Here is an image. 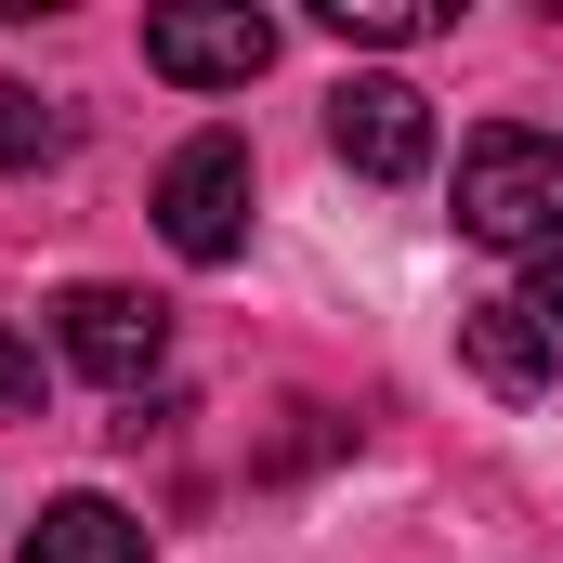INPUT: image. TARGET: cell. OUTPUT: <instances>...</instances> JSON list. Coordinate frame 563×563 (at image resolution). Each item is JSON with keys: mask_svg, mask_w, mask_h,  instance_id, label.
<instances>
[{"mask_svg": "<svg viewBox=\"0 0 563 563\" xmlns=\"http://www.w3.org/2000/svg\"><path fill=\"white\" fill-rule=\"evenodd\" d=\"M459 236L472 250H563V144L525 132V119H498V132L459 144Z\"/></svg>", "mask_w": 563, "mask_h": 563, "instance_id": "6da1fadb", "label": "cell"}, {"mask_svg": "<svg viewBox=\"0 0 563 563\" xmlns=\"http://www.w3.org/2000/svg\"><path fill=\"white\" fill-rule=\"evenodd\" d=\"M157 236H170L184 263H236V250H250V144L236 132H197L157 170Z\"/></svg>", "mask_w": 563, "mask_h": 563, "instance_id": "7a4b0ae2", "label": "cell"}, {"mask_svg": "<svg viewBox=\"0 0 563 563\" xmlns=\"http://www.w3.org/2000/svg\"><path fill=\"white\" fill-rule=\"evenodd\" d=\"M144 66L184 79V92H250L276 66V13L250 0H184V13H144Z\"/></svg>", "mask_w": 563, "mask_h": 563, "instance_id": "3957f363", "label": "cell"}, {"mask_svg": "<svg viewBox=\"0 0 563 563\" xmlns=\"http://www.w3.org/2000/svg\"><path fill=\"white\" fill-rule=\"evenodd\" d=\"M53 341H66V367H79V380L144 394V380H157V354H170V301L92 276V288H66V301H53Z\"/></svg>", "mask_w": 563, "mask_h": 563, "instance_id": "277c9868", "label": "cell"}, {"mask_svg": "<svg viewBox=\"0 0 563 563\" xmlns=\"http://www.w3.org/2000/svg\"><path fill=\"white\" fill-rule=\"evenodd\" d=\"M328 144H341L367 184H420L432 170V92L420 79H341V92H328Z\"/></svg>", "mask_w": 563, "mask_h": 563, "instance_id": "5b68a950", "label": "cell"}, {"mask_svg": "<svg viewBox=\"0 0 563 563\" xmlns=\"http://www.w3.org/2000/svg\"><path fill=\"white\" fill-rule=\"evenodd\" d=\"M459 354H472V380L511 394V407L551 394V328H538L525 301H459Z\"/></svg>", "mask_w": 563, "mask_h": 563, "instance_id": "8992f818", "label": "cell"}, {"mask_svg": "<svg viewBox=\"0 0 563 563\" xmlns=\"http://www.w3.org/2000/svg\"><path fill=\"white\" fill-rule=\"evenodd\" d=\"M13 563H144V511H119V498H53Z\"/></svg>", "mask_w": 563, "mask_h": 563, "instance_id": "52a82bcc", "label": "cell"}, {"mask_svg": "<svg viewBox=\"0 0 563 563\" xmlns=\"http://www.w3.org/2000/svg\"><path fill=\"white\" fill-rule=\"evenodd\" d=\"M314 26H328V40H380V53H394V40H445V0H314Z\"/></svg>", "mask_w": 563, "mask_h": 563, "instance_id": "ba28073f", "label": "cell"}, {"mask_svg": "<svg viewBox=\"0 0 563 563\" xmlns=\"http://www.w3.org/2000/svg\"><path fill=\"white\" fill-rule=\"evenodd\" d=\"M40 157H66V106L26 92V79H0V170H40Z\"/></svg>", "mask_w": 563, "mask_h": 563, "instance_id": "9c48e42d", "label": "cell"}, {"mask_svg": "<svg viewBox=\"0 0 563 563\" xmlns=\"http://www.w3.org/2000/svg\"><path fill=\"white\" fill-rule=\"evenodd\" d=\"M0 420H40V354L0 328Z\"/></svg>", "mask_w": 563, "mask_h": 563, "instance_id": "30bf717a", "label": "cell"}, {"mask_svg": "<svg viewBox=\"0 0 563 563\" xmlns=\"http://www.w3.org/2000/svg\"><path fill=\"white\" fill-rule=\"evenodd\" d=\"M525 314L551 328V354H563V250H551V263H538V288H525Z\"/></svg>", "mask_w": 563, "mask_h": 563, "instance_id": "8fae6325", "label": "cell"}]
</instances>
